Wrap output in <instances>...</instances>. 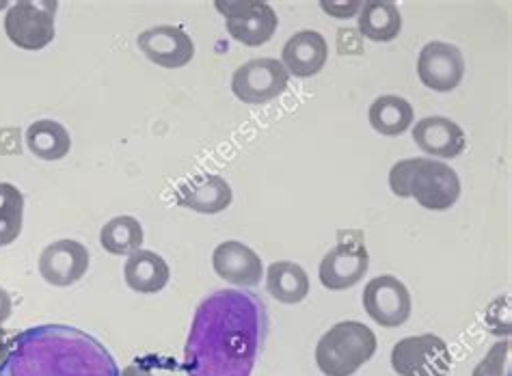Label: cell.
Returning a JSON list of instances; mask_svg holds the SVG:
<instances>
[{
	"mask_svg": "<svg viewBox=\"0 0 512 376\" xmlns=\"http://www.w3.org/2000/svg\"><path fill=\"white\" fill-rule=\"evenodd\" d=\"M359 35L372 42H394L402 31L400 9L387 0L366 3L359 11Z\"/></svg>",
	"mask_w": 512,
	"mask_h": 376,
	"instance_id": "ffe728a7",
	"label": "cell"
},
{
	"mask_svg": "<svg viewBox=\"0 0 512 376\" xmlns=\"http://www.w3.org/2000/svg\"><path fill=\"white\" fill-rule=\"evenodd\" d=\"M320 7L329 11L333 18H353L355 13L361 11L363 5L361 3H348V5H344V3H320Z\"/></svg>",
	"mask_w": 512,
	"mask_h": 376,
	"instance_id": "4316f807",
	"label": "cell"
},
{
	"mask_svg": "<svg viewBox=\"0 0 512 376\" xmlns=\"http://www.w3.org/2000/svg\"><path fill=\"white\" fill-rule=\"evenodd\" d=\"M11 307H13V303H11L9 292L0 286V325H3V322L11 316Z\"/></svg>",
	"mask_w": 512,
	"mask_h": 376,
	"instance_id": "f1b7e54d",
	"label": "cell"
},
{
	"mask_svg": "<svg viewBox=\"0 0 512 376\" xmlns=\"http://www.w3.org/2000/svg\"><path fill=\"white\" fill-rule=\"evenodd\" d=\"M137 46L152 63L165 70H178L195 57V44L180 26H154L137 37Z\"/></svg>",
	"mask_w": 512,
	"mask_h": 376,
	"instance_id": "4fadbf2b",
	"label": "cell"
},
{
	"mask_svg": "<svg viewBox=\"0 0 512 376\" xmlns=\"http://www.w3.org/2000/svg\"><path fill=\"white\" fill-rule=\"evenodd\" d=\"M508 351H510L508 342H497L489 351V355L476 366V370L471 376H506L508 374Z\"/></svg>",
	"mask_w": 512,
	"mask_h": 376,
	"instance_id": "d4e9b609",
	"label": "cell"
},
{
	"mask_svg": "<svg viewBox=\"0 0 512 376\" xmlns=\"http://www.w3.org/2000/svg\"><path fill=\"white\" fill-rule=\"evenodd\" d=\"M214 7L225 18L229 35L245 46L255 48L271 42L277 31V13L262 0H219Z\"/></svg>",
	"mask_w": 512,
	"mask_h": 376,
	"instance_id": "52a82bcc",
	"label": "cell"
},
{
	"mask_svg": "<svg viewBox=\"0 0 512 376\" xmlns=\"http://www.w3.org/2000/svg\"><path fill=\"white\" fill-rule=\"evenodd\" d=\"M417 76L422 83L439 93L454 91L465 78V57L454 44L430 42L417 59Z\"/></svg>",
	"mask_w": 512,
	"mask_h": 376,
	"instance_id": "8fae6325",
	"label": "cell"
},
{
	"mask_svg": "<svg viewBox=\"0 0 512 376\" xmlns=\"http://www.w3.org/2000/svg\"><path fill=\"white\" fill-rule=\"evenodd\" d=\"M413 141L422 152L433 158H456L465 152V132L450 117H424L415 124Z\"/></svg>",
	"mask_w": 512,
	"mask_h": 376,
	"instance_id": "9a60e30c",
	"label": "cell"
},
{
	"mask_svg": "<svg viewBox=\"0 0 512 376\" xmlns=\"http://www.w3.org/2000/svg\"><path fill=\"white\" fill-rule=\"evenodd\" d=\"M0 376H119L102 342L70 325H39L11 340Z\"/></svg>",
	"mask_w": 512,
	"mask_h": 376,
	"instance_id": "7a4b0ae2",
	"label": "cell"
},
{
	"mask_svg": "<svg viewBox=\"0 0 512 376\" xmlns=\"http://www.w3.org/2000/svg\"><path fill=\"white\" fill-rule=\"evenodd\" d=\"M392 368L398 376H448L452 353L439 335H409L394 346Z\"/></svg>",
	"mask_w": 512,
	"mask_h": 376,
	"instance_id": "8992f818",
	"label": "cell"
},
{
	"mask_svg": "<svg viewBox=\"0 0 512 376\" xmlns=\"http://www.w3.org/2000/svg\"><path fill=\"white\" fill-rule=\"evenodd\" d=\"M329 46L318 31H299L292 35L281 50V65L290 76L312 78L327 65Z\"/></svg>",
	"mask_w": 512,
	"mask_h": 376,
	"instance_id": "2e32d148",
	"label": "cell"
},
{
	"mask_svg": "<svg viewBox=\"0 0 512 376\" xmlns=\"http://www.w3.org/2000/svg\"><path fill=\"white\" fill-rule=\"evenodd\" d=\"M266 290L284 305L301 303L309 294V277L296 262H273L266 271Z\"/></svg>",
	"mask_w": 512,
	"mask_h": 376,
	"instance_id": "d6986e66",
	"label": "cell"
},
{
	"mask_svg": "<svg viewBox=\"0 0 512 376\" xmlns=\"http://www.w3.org/2000/svg\"><path fill=\"white\" fill-rule=\"evenodd\" d=\"M212 268L227 284L238 288L260 286L264 277V264L260 255L251 247L238 243V240H225L212 253Z\"/></svg>",
	"mask_w": 512,
	"mask_h": 376,
	"instance_id": "5bb4252c",
	"label": "cell"
},
{
	"mask_svg": "<svg viewBox=\"0 0 512 376\" xmlns=\"http://www.w3.org/2000/svg\"><path fill=\"white\" fill-rule=\"evenodd\" d=\"M143 225L130 214L106 221L100 230V245L111 255H132L143 245Z\"/></svg>",
	"mask_w": 512,
	"mask_h": 376,
	"instance_id": "603a6c76",
	"label": "cell"
},
{
	"mask_svg": "<svg viewBox=\"0 0 512 376\" xmlns=\"http://www.w3.org/2000/svg\"><path fill=\"white\" fill-rule=\"evenodd\" d=\"M124 279L130 290L139 294H156L165 290L171 279V268L163 255L139 249L128 255L124 266Z\"/></svg>",
	"mask_w": 512,
	"mask_h": 376,
	"instance_id": "ac0fdd59",
	"label": "cell"
},
{
	"mask_svg": "<svg viewBox=\"0 0 512 376\" xmlns=\"http://www.w3.org/2000/svg\"><path fill=\"white\" fill-rule=\"evenodd\" d=\"M389 188L400 199H415L426 210H450L461 197L456 171L435 158H404L389 171Z\"/></svg>",
	"mask_w": 512,
	"mask_h": 376,
	"instance_id": "3957f363",
	"label": "cell"
},
{
	"mask_svg": "<svg viewBox=\"0 0 512 376\" xmlns=\"http://www.w3.org/2000/svg\"><path fill=\"white\" fill-rule=\"evenodd\" d=\"M9 346H11L9 333L3 327H0V364H3V361H5V357L9 353Z\"/></svg>",
	"mask_w": 512,
	"mask_h": 376,
	"instance_id": "4dcf8cb0",
	"label": "cell"
},
{
	"mask_svg": "<svg viewBox=\"0 0 512 376\" xmlns=\"http://www.w3.org/2000/svg\"><path fill=\"white\" fill-rule=\"evenodd\" d=\"M290 74L281 61L262 57L240 65L232 76L234 96L245 104H268L286 93Z\"/></svg>",
	"mask_w": 512,
	"mask_h": 376,
	"instance_id": "ba28073f",
	"label": "cell"
},
{
	"mask_svg": "<svg viewBox=\"0 0 512 376\" xmlns=\"http://www.w3.org/2000/svg\"><path fill=\"white\" fill-rule=\"evenodd\" d=\"M268 331L266 305L247 290H217L199 303L184 346L186 376H251Z\"/></svg>",
	"mask_w": 512,
	"mask_h": 376,
	"instance_id": "6da1fadb",
	"label": "cell"
},
{
	"mask_svg": "<svg viewBox=\"0 0 512 376\" xmlns=\"http://www.w3.org/2000/svg\"><path fill=\"white\" fill-rule=\"evenodd\" d=\"M119 376H154L150 370L147 368H143V366H139V364H132V366H128V368H124L119 372Z\"/></svg>",
	"mask_w": 512,
	"mask_h": 376,
	"instance_id": "f546056e",
	"label": "cell"
},
{
	"mask_svg": "<svg viewBox=\"0 0 512 376\" xmlns=\"http://www.w3.org/2000/svg\"><path fill=\"white\" fill-rule=\"evenodd\" d=\"M59 3L22 0L11 5L5 16V33L11 44L22 50H44L55 39V13Z\"/></svg>",
	"mask_w": 512,
	"mask_h": 376,
	"instance_id": "5b68a950",
	"label": "cell"
},
{
	"mask_svg": "<svg viewBox=\"0 0 512 376\" xmlns=\"http://www.w3.org/2000/svg\"><path fill=\"white\" fill-rule=\"evenodd\" d=\"M411 307L409 288L394 275L374 277L363 290V310L381 327H402L411 316Z\"/></svg>",
	"mask_w": 512,
	"mask_h": 376,
	"instance_id": "30bf717a",
	"label": "cell"
},
{
	"mask_svg": "<svg viewBox=\"0 0 512 376\" xmlns=\"http://www.w3.org/2000/svg\"><path fill=\"white\" fill-rule=\"evenodd\" d=\"M368 119L383 137H400L413 124V106L400 96H381L372 102Z\"/></svg>",
	"mask_w": 512,
	"mask_h": 376,
	"instance_id": "7402d4cb",
	"label": "cell"
},
{
	"mask_svg": "<svg viewBox=\"0 0 512 376\" xmlns=\"http://www.w3.org/2000/svg\"><path fill=\"white\" fill-rule=\"evenodd\" d=\"M24 225V195L18 186L0 182V247L16 243Z\"/></svg>",
	"mask_w": 512,
	"mask_h": 376,
	"instance_id": "cb8c5ba5",
	"label": "cell"
},
{
	"mask_svg": "<svg viewBox=\"0 0 512 376\" xmlns=\"http://www.w3.org/2000/svg\"><path fill=\"white\" fill-rule=\"evenodd\" d=\"M340 55H363V42L357 29H342L338 33Z\"/></svg>",
	"mask_w": 512,
	"mask_h": 376,
	"instance_id": "484cf974",
	"label": "cell"
},
{
	"mask_svg": "<svg viewBox=\"0 0 512 376\" xmlns=\"http://www.w3.org/2000/svg\"><path fill=\"white\" fill-rule=\"evenodd\" d=\"M89 271V251L85 245L70 238H61L48 245L39 255V275L50 286L70 288Z\"/></svg>",
	"mask_w": 512,
	"mask_h": 376,
	"instance_id": "7c38bea8",
	"label": "cell"
},
{
	"mask_svg": "<svg viewBox=\"0 0 512 376\" xmlns=\"http://www.w3.org/2000/svg\"><path fill=\"white\" fill-rule=\"evenodd\" d=\"M232 186L214 173H201L184 182L178 191V204L199 214H219L232 206Z\"/></svg>",
	"mask_w": 512,
	"mask_h": 376,
	"instance_id": "e0dca14e",
	"label": "cell"
},
{
	"mask_svg": "<svg viewBox=\"0 0 512 376\" xmlns=\"http://www.w3.org/2000/svg\"><path fill=\"white\" fill-rule=\"evenodd\" d=\"M368 266L370 255L363 245V236L359 232H355V238H350V232L340 234V243L320 262V284L333 292L348 290L359 284L368 273Z\"/></svg>",
	"mask_w": 512,
	"mask_h": 376,
	"instance_id": "9c48e42d",
	"label": "cell"
},
{
	"mask_svg": "<svg viewBox=\"0 0 512 376\" xmlns=\"http://www.w3.org/2000/svg\"><path fill=\"white\" fill-rule=\"evenodd\" d=\"M26 147L42 160H61L72 150V137L55 119H39L26 130Z\"/></svg>",
	"mask_w": 512,
	"mask_h": 376,
	"instance_id": "44dd1931",
	"label": "cell"
},
{
	"mask_svg": "<svg viewBox=\"0 0 512 376\" xmlns=\"http://www.w3.org/2000/svg\"><path fill=\"white\" fill-rule=\"evenodd\" d=\"M376 353V335L357 320H344L322 335L316 364L325 376H353Z\"/></svg>",
	"mask_w": 512,
	"mask_h": 376,
	"instance_id": "277c9868",
	"label": "cell"
},
{
	"mask_svg": "<svg viewBox=\"0 0 512 376\" xmlns=\"http://www.w3.org/2000/svg\"><path fill=\"white\" fill-rule=\"evenodd\" d=\"M0 154H20V130H11V137H7V130L0 132Z\"/></svg>",
	"mask_w": 512,
	"mask_h": 376,
	"instance_id": "83f0119b",
	"label": "cell"
}]
</instances>
